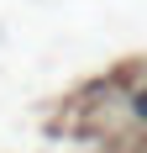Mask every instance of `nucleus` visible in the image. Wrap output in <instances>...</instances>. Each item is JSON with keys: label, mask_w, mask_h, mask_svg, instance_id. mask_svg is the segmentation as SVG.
Segmentation results:
<instances>
[{"label": "nucleus", "mask_w": 147, "mask_h": 153, "mask_svg": "<svg viewBox=\"0 0 147 153\" xmlns=\"http://www.w3.org/2000/svg\"><path fill=\"white\" fill-rule=\"evenodd\" d=\"M137 116H142V122H147V95H137Z\"/></svg>", "instance_id": "f257e3e1"}]
</instances>
